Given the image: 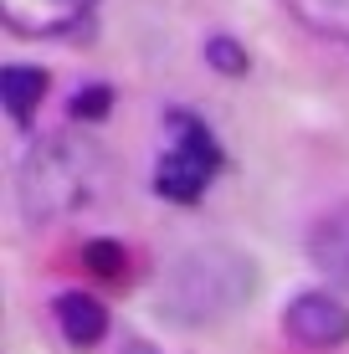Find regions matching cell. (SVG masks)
<instances>
[{
	"label": "cell",
	"mask_w": 349,
	"mask_h": 354,
	"mask_svg": "<svg viewBox=\"0 0 349 354\" xmlns=\"http://www.w3.org/2000/svg\"><path fill=\"white\" fill-rule=\"evenodd\" d=\"M283 6L308 36L334 41V46L349 52V0H283Z\"/></svg>",
	"instance_id": "cell-9"
},
{
	"label": "cell",
	"mask_w": 349,
	"mask_h": 354,
	"mask_svg": "<svg viewBox=\"0 0 349 354\" xmlns=\"http://www.w3.org/2000/svg\"><path fill=\"white\" fill-rule=\"evenodd\" d=\"M52 313H57V328H62V339L72 349H93L108 334V308L98 298H88V292H62Z\"/></svg>",
	"instance_id": "cell-7"
},
{
	"label": "cell",
	"mask_w": 349,
	"mask_h": 354,
	"mask_svg": "<svg viewBox=\"0 0 349 354\" xmlns=\"http://www.w3.org/2000/svg\"><path fill=\"white\" fill-rule=\"evenodd\" d=\"M164 124H170V133H164V149H160V160H154V190H160L164 201H175V205H196L200 195L211 190L216 169H221V144H216V133L200 124L196 113H185V108H175Z\"/></svg>",
	"instance_id": "cell-3"
},
{
	"label": "cell",
	"mask_w": 349,
	"mask_h": 354,
	"mask_svg": "<svg viewBox=\"0 0 349 354\" xmlns=\"http://www.w3.org/2000/svg\"><path fill=\"white\" fill-rule=\"evenodd\" d=\"M118 354H160V349H154V344H144V339H129V344L118 349Z\"/></svg>",
	"instance_id": "cell-13"
},
{
	"label": "cell",
	"mask_w": 349,
	"mask_h": 354,
	"mask_svg": "<svg viewBox=\"0 0 349 354\" xmlns=\"http://www.w3.org/2000/svg\"><path fill=\"white\" fill-rule=\"evenodd\" d=\"M98 0H0V21L16 36H72L88 26Z\"/></svg>",
	"instance_id": "cell-5"
},
{
	"label": "cell",
	"mask_w": 349,
	"mask_h": 354,
	"mask_svg": "<svg viewBox=\"0 0 349 354\" xmlns=\"http://www.w3.org/2000/svg\"><path fill=\"white\" fill-rule=\"evenodd\" d=\"M206 62L216 72H226V77H242V72H247V52L232 41V36H211V41H206Z\"/></svg>",
	"instance_id": "cell-11"
},
{
	"label": "cell",
	"mask_w": 349,
	"mask_h": 354,
	"mask_svg": "<svg viewBox=\"0 0 349 354\" xmlns=\"http://www.w3.org/2000/svg\"><path fill=\"white\" fill-rule=\"evenodd\" d=\"M252 288H257L252 257H242L236 247H221V241H200V247H185L170 262V272L160 283V308L175 324L200 328V324L232 319L252 298Z\"/></svg>",
	"instance_id": "cell-2"
},
{
	"label": "cell",
	"mask_w": 349,
	"mask_h": 354,
	"mask_svg": "<svg viewBox=\"0 0 349 354\" xmlns=\"http://www.w3.org/2000/svg\"><path fill=\"white\" fill-rule=\"evenodd\" d=\"M46 88H52V77H46L41 67H31V62H10L0 72V103H6V113L16 118V124H31L36 118Z\"/></svg>",
	"instance_id": "cell-8"
},
{
	"label": "cell",
	"mask_w": 349,
	"mask_h": 354,
	"mask_svg": "<svg viewBox=\"0 0 349 354\" xmlns=\"http://www.w3.org/2000/svg\"><path fill=\"white\" fill-rule=\"evenodd\" d=\"M82 262H88L98 277H124L129 252L118 247V241H88V247H82Z\"/></svg>",
	"instance_id": "cell-10"
},
{
	"label": "cell",
	"mask_w": 349,
	"mask_h": 354,
	"mask_svg": "<svg viewBox=\"0 0 349 354\" xmlns=\"http://www.w3.org/2000/svg\"><path fill=\"white\" fill-rule=\"evenodd\" d=\"M108 185V154L88 133H52L36 139L16 169V205L26 226H52L88 211Z\"/></svg>",
	"instance_id": "cell-1"
},
{
	"label": "cell",
	"mask_w": 349,
	"mask_h": 354,
	"mask_svg": "<svg viewBox=\"0 0 349 354\" xmlns=\"http://www.w3.org/2000/svg\"><path fill=\"white\" fill-rule=\"evenodd\" d=\"M283 328L308 349H339V344H349V308L334 292L308 288V292H298V298L287 303Z\"/></svg>",
	"instance_id": "cell-4"
},
{
	"label": "cell",
	"mask_w": 349,
	"mask_h": 354,
	"mask_svg": "<svg viewBox=\"0 0 349 354\" xmlns=\"http://www.w3.org/2000/svg\"><path fill=\"white\" fill-rule=\"evenodd\" d=\"M308 257H314V267L334 288L349 292V201L314 221V231H308Z\"/></svg>",
	"instance_id": "cell-6"
},
{
	"label": "cell",
	"mask_w": 349,
	"mask_h": 354,
	"mask_svg": "<svg viewBox=\"0 0 349 354\" xmlns=\"http://www.w3.org/2000/svg\"><path fill=\"white\" fill-rule=\"evenodd\" d=\"M108 113V88H88L72 97V118H103Z\"/></svg>",
	"instance_id": "cell-12"
}]
</instances>
